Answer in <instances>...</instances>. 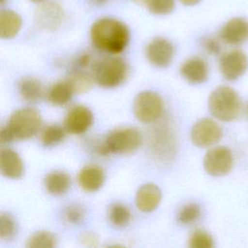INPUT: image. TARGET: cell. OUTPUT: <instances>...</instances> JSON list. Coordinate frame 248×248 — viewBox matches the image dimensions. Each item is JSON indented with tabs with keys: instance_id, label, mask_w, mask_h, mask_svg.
<instances>
[{
	"instance_id": "obj_1",
	"label": "cell",
	"mask_w": 248,
	"mask_h": 248,
	"mask_svg": "<svg viewBox=\"0 0 248 248\" xmlns=\"http://www.w3.org/2000/svg\"><path fill=\"white\" fill-rule=\"evenodd\" d=\"M90 38L97 49L116 54L126 48L130 40V32L123 22L115 18L104 17L93 23Z\"/></svg>"
},
{
	"instance_id": "obj_2",
	"label": "cell",
	"mask_w": 248,
	"mask_h": 248,
	"mask_svg": "<svg viewBox=\"0 0 248 248\" xmlns=\"http://www.w3.org/2000/svg\"><path fill=\"white\" fill-rule=\"evenodd\" d=\"M208 108L215 118L229 122L239 116L242 103L238 93L233 88L221 85L211 92L208 98Z\"/></svg>"
},
{
	"instance_id": "obj_3",
	"label": "cell",
	"mask_w": 248,
	"mask_h": 248,
	"mask_svg": "<svg viewBox=\"0 0 248 248\" xmlns=\"http://www.w3.org/2000/svg\"><path fill=\"white\" fill-rule=\"evenodd\" d=\"M128 75L126 62L119 57H106L96 62L92 68V78L104 88L120 85Z\"/></svg>"
},
{
	"instance_id": "obj_4",
	"label": "cell",
	"mask_w": 248,
	"mask_h": 248,
	"mask_svg": "<svg viewBox=\"0 0 248 248\" xmlns=\"http://www.w3.org/2000/svg\"><path fill=\"white\" fill-rule=\"evenodd\" d=\"M142 142V135L136 128H120L110 132L103 144L99 147V153L107 155L130 154L135 152Z\"/></svg>"
},
{
	"instance_id": "obj_5",
	"label": "cell",
	"mask_w": 248,
	"mask_h": 248,
	"mask_svg": "<svg viewBox=\"0 0 248 248\" xmlns=\"http://www.w3.org/2000/svg\"><path fill=\"white\" fill-rule=\"evenodd\" d=\"M15 140H27L34 137L42 126L40 113L31 108L16 110L7 124Z\"/></svg>"
},
{
	"instance_id": "obj_6",
	"label": "cell",
	"mask_w": 248,
	"mask_h": 248,
	"mask_svg": "<svg viewBox=\"0 0 248 248\" xmlns=\"http://www.w3.org/2000/svg\"><path fill=\"white\" fill-rule=\"evenodd\" d=\"M163 108L162 98L156 92L142 91L134 100L133 112L140 122L151 123L161 116Z\"/></svg>"
},
{
	"instance_id": "obj_7",
	"label": "cell",
	"mask_w": 248,
	"mask_h": 248,
	"mask_svg": "<svg viewBox=\"0 0 248 248\" xmlns=\"http://www.w3.org/2000/svg\"><path fill=\"white\" fill-rule=\"evenodd\" d=\"M233 165L232 151L226 146H216L209 149L203 158V169L212 176L228 174Z\"/></svg>"
},
{
	"instance_id": "obj_8",
	"label": "cell",
	"mask_w": 248,
	"mask_h": 248,
	"mask_svg": "<svg viewBox=\"0 0 248 248\" xmlns=\"http://www.w3.org/2000/svg\"><path fill=\"white\" fill-rule=\"evenodd\" d=\"M222 138V129L211 118H202L192 127V142L202 148L210 147L216 144Z\"/></svg>"
},
{
	"instance_id": "obj_9",
	"label": "cell",
	"mask_w": 248,
	"mask_h": 248,
	"mask_svg": "<svg viewBox=\"0 0 248 248\" xmlns=\"http://www.w3.org/2000/svg\"><path fill=\"white\" fill-rule=\"evenodd\" d=\"M219 69L226 79L236 80L246 73L248 69V58L239 49L228 51L221 56Z\"/></svg>"
},
{
	"instance_id": "obj_10",
	"label": "cell",
	"mask_w": 248,
	"mask_h": 248,
	"mask_svg": "<svg viewBox=\"0 0 248 248\" xmlns=\"http://www.w3.org/2000/svg\"><path fill=\"white\" fill-rule=\"evenodd\" d=\"M93 123L91 110L84 106L73 107L65 116L64 128L73 135H79L87 131Z\"/></svg>"
},
{
	"instance_id": "obj_11",
	"label": "cell",
	"mask_w": 248,
	"mask_h": 248,
	"mask_svg": "<svg viewBox=\"0 0 248 248\" xmlns=\"http://www.w3.org/2000/svg\"><path fill=\"white\" fill-rule=\"evenodd\" d=\"M145 54L151 64L158 67H166L173 58L174 48L169 40L155 38L147 45Z\"/></svg>"
},
{
	"instance_id": "obj_12",
	"label": "cell",
	"mask_w": 248,
	"mask_h": 248,
	"mask_svg": "<svg viewBox=\"0 0 248 248\" xmlns=\"http://www.w3.org/2000/svg\"><path fill=\"white\" fill-rule=\"evenodd\" d=\"M220 39L229 45H241L248 40V20L233 17L228 20L219 32Z\"/></svg>"
},
{
	"instance_id": "obj_13",
	"label": "cell",
	"mask_w": 248,
	"mask_h": 248,
	"mask_svg": "<svg viewBox=\"0 0 248 248\" xmlns=\"http://www.w3.org/2000/svg\"><path fill=\"white\" fill-rule=\"evenodd\" d=\"M162 193L153 183L140 186L136 194V205L142 212H151L157 208L161 202Z\"/></svg>"
},
{
	"instance_id": "obj_14",
	"label": "cell",
	"mask_w": 248,
	"mask_h": 248,
	"mask_svg": "<svg viewBox=\"0 0 248 248\" xmlns=\"http://www.w3.org/2000/svg\"><path fill=\"white\" fill-rule=\"evenodd\" d=\"M1 173L11 179L20 178L24 172V166L17 153L10 148H2L0 151Z\"/></svg>"
},
{
	"instance_id": "obj_15",
	"label": "cell",
	"mask_w": 248,
	"mask_h": 248,
	"mask_svg": "<svg viewBox=\"0 0 248 248\" xmlns=\"http://www.w3.org/2000/svg\"><path fill=\"white\" fill-rule=\"evenodd\" d=\"M180 74L190 83L200 84L207 79L208 67L203 59L192 57L182 64Z\"/></svg>"
},
{
	"instance_id": "obj_16",
	"label": "cell",
	"mask_w": 248,
	"mask_h": 248,
	"mask_svg": "<svg viewBox=\"0 0 248 248\" xmlns=\"http://www.w3.org/2000/svg\"><path fill=\"white\" fill-rule=\"evenodd\" d=\"M63 18V12L60 6L56 3H46L37 11L36 20L38 24L48 30L56 29Z\"/></svg>"
},
{
	"instance_id": "obj_17",
	"label": "cell",
	"mask_w": 248,
	"mask_h": 248,
	"mask_svg": "<svg viewBox=\"0 0 248 248\" xmlns=\"http://www.w3.org/2000/svg\"><path fill=\"white\" fill-rule=\"evenodd\" d=\"M79 186L88 192H94L100 189L105 182V173L101 167L97 165H87L83 167L78 175Z\"/></svg>"
},
{
	"instance_id": "obj_18",
	"label": "cell",
	"mask_w": 248,
	"mask_h": 248,
	"mask_svg": "<svg viewBox=\"0 0 248 248\" xmlns=\"http://www.w3.org/2000/svg\"><path fill=\"white\" fill-rule=\"evenodd\" d=\"M22 24L18 14L11 10H2L0 13V37L2 39H11L20 30Z\"/></svg>"
},
{
	"instance_id": "obj_19",
	"label": "cell",
	"mask_w": 248,
	"mask_h": 248,
	"mask_svg": "<svg viewBox=\"0 0 248 248\" xmlns=\"http://www.w3.org/2000/svg\"><path fill=\"white\" fill-rule=\"evenodd\" d=\"M71 185V177L68 173L54 170L45 177V186L47 192L54 196L65 194Z\"/></svg>"
},
{
	"instance_id": "obj_20",
	"label": "cell",
	"mask_w": 248,
	"mask_h": 248,
	"mask_svg": "<svg viewBox=\"0 0 248 248\" xmlns=\"http://www.w3.org/2000/svg\"><path fill=\"white\" fill-rule=\"evenodd\" d=\"M18 92L25 101L36 103L44 95V86L37 78H24L18 83Z\"/></svg>"
},
{
	"instance_id": "obj_21",
	"label": "cell",
	"mask_w": 248,
	"mask_h": 248,
	"mask_svg": "<svg viewBox=\"0 0 248 248\" xmlns=\"http://www.w3.org/2000/svg\"><path fill=\"white\" fill-rule=\"evenodd\" d=\"M74 94L75 93L71 85L67 79H65L55 83L50 87L47 92V100L52 105L62 106L67 104Z\"/></svg>"
},
{
	"instance_id": "obj_22",
	"label": "cell",
	"mask_w": 248,
	"mask_h": 248,
	"mask_svg": "<svg viewBox=\"0 0 248 248\" xmlns=\"http://www.w3.org/2000/svg\"><path fill=\"white\" fill-rule=\"evenodd\" d=\"M75 94H81L89 91L93 86V78L83 72H75L67 78Z\"/></svg>"
},
{
	"instance_id": "obj_23",
	"label": "cell",
	"mask_w": 248,
	"mask_h": 248,
	"mask_svg": "<svg viewBox=\"0 0 248 248\" xmlns=\"http://www.w3.org/2000/svg\"><path fill=\"white\" fill-rule=\"evenodd\" d=\"M57 245L54 234L46 231H40L33 233L26 242L28 248H53Z\"/></svg>"
},
{
	"instance_id": "obj_24",
	"label": "cell",
	"mask_w": 248,
	"mask_h": 248,
	"mask_svg": "<svg viewBox=\"0 0 248 248\" xmlns=\"http://www.w3.org/2000/svg\"><path fill=\"white\" fill-rule=\"evenodd\" d=\"M66 132V129L59 125H48L41 133V141L46 147L56 145L64 140Z\"/></svg>"
},
{
	"instance_id": "obj_25",
	"label": "cell",
	"mask_w": 248,
	"mask_h": 248,
	"mask_svg": "<svg viewBox=\"0 0 248 248\" xmlns=\"http://www.w3.org/2000/svg\"><path fill=\"white\" fill-rule=\"evenodd\" d=\"M108 219L113 226L121 228L128 225L131 220V213L126 205L113 203L108 208Z\"/></svg>"
},
{
	"instance_id": "obj_26",
	"label": "cell",
	"mask_w": 248,
	"mask_h": 248,
	"mask_svg": "<svg viewBox=\"0 0 248 248\" xmlns=\"http://www.w3.org/2000/svg\"><path fill=\"white\" fill-rule=\"evenodd\" d=\"M201 217V207L195 202L185 204L178 212L177 219L180 224L191 225L197 222Z\"/></svg>"
},
{
	"instance_id": "obj_27",
	"label": "cell",
	"mask_w": 248,
	"mask_h": 248,
	"mask_svg": "<svg viewBox=\"0 0 248 248\" xmlns=\"http://www.w3.org/2000/svg\"><path fill=\"white\" fill-rule=\"evenodd\" d=\"M16 233V224L10 213L1 212L0 214V238L10 240Z\"/></svg>"
},
{
	"instance_id": "obj_28",
	"label": "cell",
	"mask_w": 248,
	"mask_h": 248,
	"mask_svg": "<svg viewBox=\"0 0 248 248\" xmlns=\"http://www.w3.org/2000/svg\"><path fill=\"white\" fill-rule=\"evenodd\" d=\"M189 246L191 248H211L214 246V241L207 232L199 229L190 235Z\"/></svg>"
},
{
	"instance_id": "obj_29",
	"label": "cell",
	"mask_w": 248,
	"mask_h": 248,
	"mask_svg": "<svg viewBox=\"0 0 248 248\" xmlns=\"http://www.w3.org/2000/svg\"><path fill=\"white\" fill-rule=\"evenodd\" d=\"M148 11L155 15H169L175 6L174 0H145Z\"/></svg>"
},
{
	"instance_id": "obj_30",
	"label": "cell",
	"mask_w": 248,
	"mask_h": 248,
	"mask_svg": "<svg viewBox=\"0 0 248 248\" xmlns=\"http://www.w3.org/2000/svg\"><path fill=\"white\" fill-rule=\"evenodd\" d=\"M85 212L78 204H71L64 211V218L68 223L79 224L84 218Z\"/></svg>"
},
{
	"instance_id": "obj_31",
	"label": "cell",
	"mask_w": 248,
	"mask_h": 248,
	"mask_svg": "<svg viewBox=\"0 0 248 248\" xmlns=\"http://www.w3.org/2000/svg\"><path fill=\"white\" fill-rule=\"evenodd\" d=\"M203 47L210 54H219L221 51V44L216 38L208 37L203 40Z\"/></svg>"
},
{
	"instance_id": "obj_32",
	"label": "cell",
	"mask_w": 248,
	"mask_h": 248,
	"mask_svg": "<svg viewBox=\"0 0 248 248\" xmlns=\"http://www.w3.org/2000/svg\"><path fill=\"white\" fill-rule=\"evenodd\" d=\"M0 140H1V142L2 143H10L12 141L15 140V138L12 134V132L10 131V129L8 128V126H3L1 128V131H0Z\"/></svg>"
},
{
	"instance_id": "obj_33",
	"label": "cell",
	"mask_w": 248,
	"mask_h": 248,
	"mask_svg": "<svg viewBox=\"0 0 248 248\" xmlns=\"http://www.w3.org/2000/svg\"><path fill=\"white\" fill-rule=\"evenodd\" d=\"M81 241L85 246H97V238L94 234L92 233H84L81 237Z\"/></svg>"
},
{
	"instance_id": "obj_34",
	"label": "cell",
	"mask_w": 248,
	"mask_h": 248,
	"mask_svg": "<svg viewBox=\"0 0 248 248\" xmlns=\"http://www.w3.org/2000/svg\"><path fill=\"white\" fill-rule=\"evenodd\" d=\"M185 6H194L200 3L202 0H179Z\"/></svg>"
},
{
	"instance_id": "obj_35",
	"label": "cell",
	"mask_w": 248,
	"mask_h": 248,
	"mask_svg": "<svg viewBox=\"0 0 248 248\" xmlns=\"http://www.w3.org/2000/svg\"><path fill=\"white\" fill-rule=\"evenodd\" d=\"M31 2H34V3H42V2H44L45 0H30Z\"/></svg>"
},
{
	"instance_id": "obj_36",
	"label": "cell",
	"mask_w": 248,
	"mask_h": 248,
	"mask_svg": "<svg viewBox=\"0 0 248 248\" xmlns=\"http://www.w3.org/2000/svg\"><path fill=\"white\" fill-rule=\"evenodd\" d=\"M95 2H97V3H99V4H101V3H104L106 0H94Z\"/></svg>"
}]
</instances>
